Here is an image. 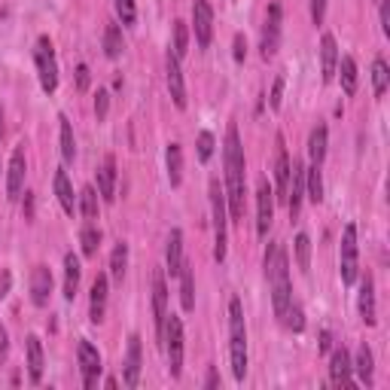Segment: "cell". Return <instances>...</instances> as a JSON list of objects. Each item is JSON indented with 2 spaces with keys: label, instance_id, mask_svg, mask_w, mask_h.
Instances as JSON below:
<instances>
[{
  "label": "cell",
  "instance_id": "obj_1",
  "mask_svg": "<svg viewBox=\"0 0 390 390\" xmlns=\"http://www.w3.org/2000/svg\"><path fill=\"white\" fill-rule=\"evenodd\" d=\"M226 189H229L226 199H229L232 220H244V147L235 125H229V132H226Z\"/></svg>",
  "mask_w": 390,
  "mask_h": 390
},
{
  "label": "cell",
  "instance_id": "obj_2",
  "mask_svg": "<svg viewBox=\"0 0 390 390\" xmlns=\"http://www.w3.org/2000/svg\"><path fill=\"white\" fill-rule=\"evenodd\" d=\"M265 275H268V284H272L275 317L284 320V314L292 302V292H290V259H287V251L280 244H272L265 251Z\"/></svg>",
  "mask_w": 390,
  "mask_h": 390
},
{
  "label": "cell",
  "instance_id": "obj_3",
  "mask_svg": "<svg viewBox=\"0 0 390 390\" xmlns=\"http://www.w3.org/2000/svg\"><path fill=\"white\" fill-rule=\"evenodd\" d=\"M229 354H232V372L235 381H244L247 375V327H244V311L241 302H229Z\"/></svg>",
  "mask_w": 390,
  "mask_h": 390
},
{
  "label": "cell",
  "instance_id": "obj_4",
  "mask_svg": "<svg viewBox=\"0 0 390 390\" xmlns=\"http://www.w3.org/2000/svg\"><path fill=\"white\" fill-rule=\"evenodd\" d=\"M211 211H214V259L223 263L226 259V195L220 183L211 180Z\"/></svg>",
  "mask_w": 390,
  "mask_h": 390
},
{
  "label": "cell",
  "instance_id": "obj_5",
  "mask_svg": "<svg viewBox=\"0 0 390 390\" xmlns=\"http://www.w3.org/2000/svg\"><path fill=\"white\" fill-rule=\"evenodd\" d=\"M34 61H37V70H40V85H43V92L52 95V92L58 89V64H56V52H52L49 37H40V40H37Z\"/></svg>",
  "mask_w": 390,
  "mask_h": 390
},
{
  "label": "cell",
  "instance_id": "obj_6",
  "mask_svg": "<svg viewBox=\"0 0 390 390\" xmlns=\"http://www.w3.org/2000/svg\"><path fill=\"white\" fill-rule=\"evenodd\" d=\"M165 348H168V369L174 378H180L183 372V323L177 314H168L165 320Z\"/></svg>",
  "mask_w": 390,
  "mask_h": 390
},
{
  "label": "cell",
  "instance_id": "obj_7",
  "mask_svg": "<svg viewBox=\"0 0 390 390\" xmlns=\"http://www.w3.org/2000/svg\"><path fill=\"white\" fill-rule=\"evenodd\" d=\"M339 265H342V284H354L357 280V226L354 223H348L342 232Z\"/></svg>",
  "mask_w": 390,
  "mask_h": 390
},
{
  "label": "cell",
  "instance_id": "obj_8",
  "mask_svg": "<svg viewBox=\"0 0 390 390\" xmlns=\"http://www.w3.org/2000/svg\"><path fill=\"white\" fill-rule=\"evenodd\" d=\"M272 223H275V192L263 180L259 183V189H256V232H259V238L268 235Z\"/></svg>",
  "mask_w": 390,
  "mask_h": 390
},
{
  "label": "cell",
  "instance_id": "obj_9",
  "mask_svg": "<svg viewBox=\"0 0 390 390\" xmlns=\"http://www.w3.org/2000/svg\"><path fill=\"white\" fill-rule=\"evenodd\" d=\"M192 25H195V43L201 49H208L214 40V9L208 0H195L192 4Z\"/></svg>",
  "mask_w": 390,
  "mask_h": 390
},
{
  "label": "cell",
  "instance_id": "obj_10",
  "mask_svg": "<svg viewBox=\"0 0 390 390\" xmlns=\"http://www.w3.org/2000/svg\"><path fill=\"white\" fill-rule=\"evenodd\" d=\"M77 357H80L83 384H85V387H95L98 375H101V354H98V348H95V344H92L89 339H83V342H80V348H77Z\"/></svg>",
  "mask_w": 390,
  "mask_h": 390
},
{
  "label": "cell",
  "instance_id": "obj_11",
  "mask_svg": "<svg viewBox=\"0 0 390 390\" xmlns=\"http://www.w3.org/2000/svg\"><path fill=\"white\" fill-rule=\"evenodd\" d=\"M153 314H156V339H165V320H168V287L165 275L153 272Z\"/></svg>",
  "mask_w": 390,
  "mask_h": 390
},
{
  "label": "cell",
  "instance_id": "obj_12",
  "mask_svg": "<svg viewBox=\"0 0 390 390\" xmlns=\"http://www.w3.org/2000/svg\"><path fill=\"white\" fill-rule=\"evenodd\" d=\"M302 199H305V165H302V162H292V165H290V186H287L290 216H299Z\"/></svg>",
  "mask_w": 390,
  "mask_h": 390
},
{
  "label": "cell",
  "instance_id": "obj_13",
  "mask_svg": "<svg viewBox=\"0 0 390 390\" xmlns=\"http://www.w3.org/2000/svg\"><path fill=\"white\" fill-rule=\"evenodd\" d=\"M280 43V4L268 6V19L263 28V58H272Z\"/></svg>",
  "mask_w": 390,
  "mask_h": 390
},
{
  "label": "cell",
  "instance_id": "obj_14",
  "mask_svg": "<svg viewBox=\"0 0 390 390\" xmlns=\"http://www.w3.org/2000/svg\"><path fill=\"white\" fill-rule=\"evenodd\" d=\"M165 68H168V89H171V98H174V104L186 107V85H183V73H180V58L174 52L168 49V58H165Z\"/></svg>",
  "mask_w": 390,
  "mask_h": 390
},
{
  "label": "cell",
  "instance_id": "obj_15",
  "mask_svg": "<svg viewBox=\"0 0 390 390\" xmlns=\"http://www.w3.org/2000/svg\"><path fill=\"white\" fill-rule=\"evenodd\" d=\"M354 366H351V357L344 348H335L332 351V366H330V378H332V384L335 387H354Z\"/></svg>",
  "mask_w": 390,
  "mask_h": 390
},
{
  "label": "cell",
  "instance_id": "obj_16",
  "mask_svg": "<svg viewBox=\"0 0 390 390\" xmlns=\"http://www.w3.org/2000/svg\"><path fill=\"white\" fill-rule=\"evenodd\" d=\"M49 292H52V272L46 265H37L34 272H31V302H34L37 308H43L49 302Z\"/></svg>",
  "mask_w": 390,
  "mask_h": 390
},
{
  "label": "cell",
  "instance_id": "obj_17",
  "mask_svg": "<svg viewBox=\"0 0 390 390\" xmlns=\"http://www.w3.org/2000/svg\"><path fill=\"white\" fill-rule=\"evenodd\" d=\"M21 186H25V149L16 147L13 159H9V174H6V195L9 199H19Z\"/></svg>",
  "mask_w": 390,
  "mask_h": 390
},
{
  "label": "cell",
  "instance_id": "obj_18",
  "mask_svg": "<svg viewBox=\"0 0 390 390\" xmlns=\"http://www.w3.org/2000/svg\"><path fill=\"white\" fill-rule=\"evenodd\" d=\"M275 183H278V199L287 201V186H290V156L284 147V137L278 135V153H275Z\"/></svg>",
  "mask_w": 390,
  "mask_h": 390
},
{
  "label": "cell",
  "instance_id": "obj_19",
  "mask_svg": "<svg viewBox=\"0 0 390 390\" xmlns=\"http://www.w3.org/2000/svg\"><path fill=\"white\" fill-rule=\"evenodd\" d=\"M335 68H339V46H335L332 34H323V40H320V73H323V83H330L335 77Z\"/></svg>",
  "mask_w": 390,
  "mask_h": 390
},
{
  "label": "cell",
  "instance_id": "obj_20",
  "mask_svg": "<svg viewBox=\"0 0 390 390\" xmlns=\"http://www.w3.org/2000/svg\"><path fill=\"white\" fill-rule=\"evenodd\" d=\"M125 387H137L140 381V335H132L128 339V357H125Z\"/></svg>",
  "mask_w": 390,
  "mask_h": 390
},
{
  "label": "cell",
  "instance_id": "obj_21",
  "mask_svg": "<svg viewBox=\"0 0 390 390\" xmlns=\"http://www.w3.org/2000/svg\"><path fill=\"white\" fill-rule=\"evenodd\" d=\"M165 263H168V275L177 278L180 268H183V232H180V229H171V235H168Z\"/></svg>",
  "mask_w": 390,
  "mask_h": 390
},
{
  "label": "cell",
  "instance_id": "obj_22",
  "mask_svg": "<svg viewBox=\"0 0 390 390\" xmlns=\"http://www.w3.org/2000/svg\"><path fill=\"white\" fill-rule=\"evenodd\" d=\"M107 314V275H98L92 284V302H89V317L92 323H101Z\"/></svg>",
  "mask_w": 390,
  "mask_h": 390
},
{
  "label": "cell",
  "instance_id": "obj_23",
  "mask_svg": "<svg viewBox=\"0 0 390 390\" xmlns=\"http://www.w3.org/2000/svg\"><path fill=\"white\" fill-rule=\"evenodd\" d=\"M98 192H101L104 201L116 199V159L113 156H107L101 171H98Z\"/></svg>",
  "mask_w": 390,
  "mask_h": 390
},
{
  "label": "cell",
  "instance_id": "obj_24",
  "mask_svg": "<svg viewBox=\"0 0 390 390\" xmlns=\"http://www.w3.org/2000/svg\"><path fill=\"white\" fill-rule=\"evenodd\" d=\"M360 317L366 320V327H375V284L372 278L366 275L363 284H360Z\"/></svg>",
  "mask_w": 390,
  "mask_h": 390
},
{
  "label": "cell",
  "instance_id": "obj_25",
  "mask_svg": "<svg viewBox=\"0 0 390 390\" xmlns=\"http://www.w3.org/2000/svg\"><path fill=\"white\" fill-rule=\"evenodd\" d=\"M80 275H83V268H80V259L68 253L64 256V296L73 299L77 296V290H80Z\"/></svg>",
  "mask_w": 390,
  "mask_h": 390
},
{
  "label": "cell",
  "instance_id": "obj_26",
  "mask_svg": "<svg viewBox=\"0 0 390 390\" xmlns=\"http://www.w3.org/2000/svg\"><path fill=\"white\" fill-rule=\"evenodd\" d=\"M56 195H58V201H61L64 214H70V216H73V211H77V201H73V186H70L68 171H64V168L56 171Z\"/></svg>",
  "mask_w": 390,
  "mask_h": 390
},
{
  "label": "cell",
  "instance_id": "obj_27",
  "mask_svg": "<svg viewBox=\"0 0 390 390\" xmlns=\"http://www.w3.org/2000/svg\"><path fill=\"white\" fill-rule=\"evenodd\" d=\"M28 375L34 384L43 378V344L37 335H28Z\"/></svg>",
  "mask_w": 390,
  "mask_h": 390
},
{
  "label": "cell",
  "instance_id": "obj_28",
  "mask_svg": "<svg viewBox=\"0 0 390 390\" xmlns=\"http://www.w3.org/2000/svg\"><path fill=\"white\" fill-rule=\"evenodd\" d=\"M308 156H311L314 165H320V162L327 159V125H317L311 132V137H308Z\"/></svg>",
  "mask_w": 390,
  "mask_h": 390
},
{
  "label": "cell",
  "instance_id": "obj_29",
  "mask_svg": "<svg viewBox=\"0 0 390 390\" xmlns=\"http://www.w3.org/2000/svg\"><path fill=\"white\" fill-rule=\"evenodd\" d=\"M354 369H357V375H360V381H363L366 387H372L375 360H372V351H369V344H363V348L357 351V363H354Z\"/></svg>",
  "mask_w": 390,
  "mask_h": 390
},
{
  "label": "cell",
  "instance_id": "obj_30",
  "mask_svg": "<svg viewBox=\"0 0 390 390\" xmlns=\"http://www.w3.org/2000/svg\"><path fill=\"white\" fill-rule=\"evenodd\" d=\"M180 302H183V311H192L195 308V287H192V265L183 263L180 268Z\"/></svg>",
  "mask_w": 390,
  "mask_h": 390
},
{
  "label": "cell",
  "instance_id": "obj_31",
  "mask_svg": "<svg viewBox=\"0 0 390 390\" xmlns=\"http://www.w3.org/2000/svg\"><path fill=\"white\" fill-rule=\"evenodd\" d=\"M168 180H171V186H180V180H183V149H180V144H168Z\"/></svg>",
  "mask_w": 390,
  "mask_h": 390
},
{
  "label": "cell",
  "instance_id": "obj_32",
  "mask_svg": "<svg viewBox=\"0 0 390 390\" xmlns=\"http://www.w3.org/2000/svg\"><path fill=\"white\" fill-rule=\"evenodd\" d=\"M122 49H125V43H122V31H119V25H107L104 28V52H107V58H119V56H122Z\"/></svg>",
  "mask_w": 390,
  "mask_h": 390
},
{
  "label": "cell",
  "instance_id": "obj_33",
  "mask_svg": "<svg viewBox=\"0 0 390 390\" xmlns=\"http://www.w3.org/2000/svg\"><path fill=\"white\" fill-rule=\"evenodd\" d=\"M305 186H308V199L314 204H320L323 201V177H320V165H314V162H311V168H305Z\"/></svg>",
  "mask_w": 390,
  "mask_h": 390
},
{
  "label": "cell",
  "instance_id": "obj_34",
  "mask_svg": "<svg viewBox=\"0 0 390 390\" xmlns=\"http://www.w3.org/2000/svg\"><path fill=\"white\" fill-rule=\"evenodd\" d=\"M335 70H342V89H344V95H354L357 92V61L351 56H344Z\"/></svg>",
  "mask_w": 390,
  "mask_h": 390
},
{
  "label": "cell",
  "instance_id": "obj_35",
  "mask_svg": "<svg viewBox=\"0 0 390 390\" xmlns=\"http://www.w3.org/2000/svg\"><path fill=\"white\" fill-rule=\"evenodd\" d=\"M125 265H128V247L119 241L113 247V256H110V278L119 280V284H122V278H125Z\"/></svg>",
  "mask_w": 390,
  "mask_h": 390
},
{
  "label": "cell",
  "instance_id": "obj_36",
  "mask_svg": "<svg viewBox=\"0 0 390 390\" xmlns=\"http://www.w3.org/2000/svg\"><path fill=\"white\" fill-rule=\"evenodd\" d=\"M61 122V156L64 162H73V156H77V140H73V128L68 122V116H58Z\"/></svg>",
  "mask_w": 390,
  "mask_h": 390
},
{
  "label": "cell",
  "instance_id": "obj_37",
  "mask_svg": "<svg viewBox=\"0 0 390 390\" xmlns=\"http://www.w3.org/2000/svg\"><path fill=\"white\" fill-rule=\"evenodd\" d=\"M387 83H390L387 61H384V58H375V64H372V85H375V95H378V98L387 92Z\"/></svg>",
  "mask_w": 390,
  "mask_h": 390
},
{
  "label": "cell",
  "instance_id": "obj_38",
  "mask_svg": "<svg viewBox=\"0 0 390 390\" xmlns=\"http://www.w3.org/2000/svg\"><path fill=\"white\" fill-rule=\"evenodd\" d=\"M80 244H83V253L85 256H95L98 253V244H101V232H98L92 223H85L83 232H80Z\"/></svg>",
  "mask_w": 390,
  "mask_h": 390
},
{
  "label": "cell",
  "instance_id": "obj_39",
  "mask_svg": "<svg viewBox=\"0 0 390 390\" xmlns=\"http://www.w3.org/2000/svg\"><path fill=\"white\" fill-rule=\"evenodd\" d=\"M80 208H83L85 220H95L98 216V192H95V186H85L80 192Z\"/></svg>",
  "mask_w": 390,
  "mask_h": 390
},
{
  "label": "cell",
  "instance_id": "obj_40",
  "mask_svg": "<svg viewBox=\"0 0 390 390\" xmlns=\"http://www.w3.org/2000/svg\"><path fill=\"white\" fill-rule=\"evenodd\" d=\"M296 263L302 272L311 268V238L308 235H296Z\"/></svg>",
  "mask_w": 390,
  "mask_h": 390
},
{
  "label": "cell",
  "instance_id": "obj_41",
  "mask_svg": "<svg viewBox=\"0 0 390 390\" xmlns=\"http://www.w3.org/2000/svg\"><path fill=\"white\" fill-rule=\"evenodd\" d=\"M186 46H189V31H186V21H174V56L183 58L186 56Z\"/></svg>",
  "mask_w": 390,
  "mask_h": 390
},
{
  "label": "cell",
  "instance_id": "obj_42",
  "mask_svg": "<svg viewBox=\"0 0 390 390\" xmlns=\"http://www.w3.org/2000/svg\"><path fill=\"white\" fill-rule=\"evenodd\" d=\"M113 6H116V16L122 19V25H135V19H137L135 0H113Z\"/></svg>",
  "mask_w": 390,
  "mask_h": 390
},
{
  "label": "cell",
  "instance_id": "obj_43",
  "mask_svg": "<svg viewBox=\"0 0 390 390\" xmlns=\"http://www.w3.org/2000/svg\"><path fill=\"white\" fill-rule=\"evenodd\" d=\"M214 147H216V144H214V135H211V132H201V135H199V159L208 162V159L214 156Z\"/></svg>",
  "mask_w": 390,
  "mask_h": 390
},
{
  "label": "cell",
  "instance_id": "obj_44",
  "mask_svg": "<svg viewBox=\"0 0 390 390\" xmlns=\"http://www.w3.org/2000/svg\"><path fill=\"white\" fill-rule=\"evenodd\" d=\"M280 98H284V73H278L275 77L272 95H268V107H272V110H280Z\"/></svg>",
  "mask_w": 390,
  "mask_h": 390
},
{
  "label": "cell",
  "instance_id": "obj_45",
  "mask_svg": "<svg viewBox=\"0 0 390 390\" xmlns=\"http://www.w3.org/2000/svg\"><path fill=\"white\" fill-rule=\"evenodd\" d=\"M107 107H110V95H107L104 89H98V95H95V113H98V119L107 116Z\"/></svg>",
  "mask_w": 390,
  "mask_h": 390
},
{
  "label": "cell",
  "instance_id": "obj_46",
  "mask_svg": "<svg viewBox=\"0 0 390 390\" xmlns=\"http://www.w3.org/2000/svg\"><path fill=\"white\" fill-rule=\"evenodd\" d=\"M323 13H327V0H311V21L314 25L323 21Z\"/></svg>",
  "mask_w": 390,
  "mask_h": 390
},
{
  "label": "cell",
  "instance_id": "obj_47",
  "mask_svg": "<svg viewBox=\"0 0 390 390\" xmlns=\"http://www.w3.org/2000/svg\"><path fill=\"white\" fill-rule=\"evenodd\" d=\"M244 56H247V43L241 34H235V61H244Z\"/></svg>",
  "mask_w": 390,
  "mask_h": 390
},
{
  "label": "cell",
  "instance_id": "obj_48",
  "mask_svg": "<svg viewBox=\"0 0 390 390\" xmlns=\"http://www.w3.org/2000/svg\"><path fill=\"white\" fill-rule=\"evenodd\" d=\"M381 31H384V37H390V4L387 0L381 4Z\"/></svg>",
  "mask_w": 390,
  "mask_h": 390
},
{
  "label": "cell",
  "instance_id": "obj_49",
  "mask_svg": "<svg viewBox=\"0 0 390 390\" xmlns=\"http://www.w3.org/2000/svg\"><path fill=\"white\" fill-rule=\"evenodd\" d=\"M77 85L80 89H89V68H85V64L77 68Z\"/></svg>",
  "mask_w": 390,
  "mask_h": 390
},
{
  "label": "cell",
  "instance_id": "obj_50",
  "mask_svg": "<svg viewBox=\"0 0 390 390\" xmlns=\"http://www.w3.org/2000/svg\"><path fill=\"white\" fill-rule=\"evenodd\" d=\"M9 354V335H6V327H0V360H6Z\"/></svg>",
  "mask_w": 390,
  "mask_h": 390
},
{
  "label": "cell",
  "instance_id": "obj_51",
  "mask_svg": "<svg viewBox=\"0 0 390 390\" xmlns=\"http://www.w3.org/2000/svg\"><path fill=\"white\" fill-rule=\"evenodd\" d=\"M6 290H9V275L4 272V278H0V299L6 296Z\"/></svg>",
  "mask_w": 390,
  "mask_h": 390
},
{
  "label": "cell",
  "instance_id": "obj_52",
  "mask_svg": "<svg viewBox=\"0 0 390 390\" xmlns=\"http://www.w3.org/2000/svg\"><path fill=\"white\" fill-rule=\"evenodd\" d=\"M204 384H208V387H216V384H220V375H216V369L208 372V381H204Z\"/></svg>",
  "mask_w": 390,
  "mask_h": 390
},
{
  "label": "cell",
  "instance_id": "obj_53",
  "mask_svg": "<svg viewBox=\"0 0 390 390\" xmlns=\"http://www.w3.org/2000/svg\"><path fill=\"white\" fill-rule=\"evenodd\" d=\"M0 135H4V110H0Z\"/></svg>",
  "mask_w": 390,
  "mask_h": 390
}]
</instances>
